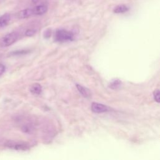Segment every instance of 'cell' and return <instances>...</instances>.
Here are the masks:
<instances>
[{
    "mask_svg": "<svg viewBox=\"0 0 160 160\" xmlns=\"http://www.w3.org/2000/svg\"><path fill=\"white\" fill-rule=\"evenodd\" d=\"M129 10V8L127 7V6L125 4H121L117 6L116 8L113 10V12L114 13L116 14H120V13H124L127 12Z\"/></svg>",
    "mask_w": 160,
    "mask_h": 160,
    "instance_id": "30bf717a",
    "label": "cell"
},
{
    "mask_svg": "<svg viewBox=\"0 0 160 160\" xmlns=\"http://www.w3.org/2000/svg\"><path fill=\"white\" fill-rule=\"evenodd\" d=\"M11 19L9 14H5L0 17V29L7 26Z\"/></svg>",
    "mask_w": 160,
    "mask_h": 160,
    "instance_id": "ba28073f",
    "label": "cell"
},
{
    "mask_svg": "<svg viewBox=\"0 0 160 160\" xmlns=\"http://www.w3.org/2000/svg\"><path fill=\"white\" fill-rule=\"evenodd\" d=\"M33 15V10L28 8L18 12L17 16L18 18H20V19H25V18H28L31 16H32Z\"/></svg>",
    "mask_w": 160,
    "mask_h": 160,
    "instance_id": "5b68a950",
    "label": "cell"
},
{
    "mask_svg": "<svg viewBox=\"0 0 160 160\" xmlns=\"http://www.w3.org/2000/svg\"><path fill=\"white\" fill-rule=\"evenodd\" d=\"M92 112L95 113H103L107 112L109 111L108 107L104 104L98 103H93L91 104V106Z\"/></svg>",
    "mask_w": 160,
    "mask_h": 160,
    "instance_id": "3957f363",
    "label": "cell"
},
{
    "mask_svg": "<svg viewBox=\"0 0 160 160\" xmlns=\"http://www.w3.org/2000/svg\"><path fill=\"white\" fill-rule=\"evenodd\" d=\"M159 90H156L154 91V99L157 102L159 103L160 102V97H159Z\"/></svg>",
    "mask_w": 160,
    "mask_h": 160,
    "instance_id": "7c38bea8",
    "label": "cell"
},
{
    "mask_svg": "<svg viewBox=\"0 0 160 160\" xmlns=\"http://www.w3.org/2000/svg\"><path fill=\"white\" fill-rule=\"evenodd\" d=\"M33 10V15H42L46 13L48 11V7L45 5H38L36 6Z\"/></svg>",
    "mask_w": 160,
    "mask_h": 160,
    "instance_id": "8992f818",
    "label": "cell"
},
{
    "mask_svg": "<svg viewBox=\"0 0 160 160\" xmlns=\"http://www.w3.org/2000/svg\"><path fill=\"white\" fill-rule=\"evenodd\" d=\"M76 88H77L78 91L79 92V93L81 94L83 97L89 98L91 96V92H90V90H88V88H85V87H83V86L78 84H76Z\"/></svg>",
    "mask_w": 160,
    "mask_h": 160,
    "instance_id": "52a82bcc",
    "label": "cell"
},
{
    "mask_svg": "<svg viewBox=\"0 0 160 160\" xmlns=\"http://www.w3.org/2000/svg\"><path fill=\"white\" fill-rule=\"evenodd\" d=\"M29 91L32 94L38 95L41 94V91H42L41 86L38 83L33 84L31 86V87L29 88Z\"/></svg>",
    "mask_w": 160,
    "mask_h": 160,
    "instance_id": "9c48e42d",
    "label": "cell"
},
{
    "mask_svg": "<svg viewBox=\"0 0 160 160\" xmlns=\"http://www.w3.org/2000/svg\"><path fill=\"white\" fill-rule=\"evenodd\" d=\"M7 147L11 149H14L16 151H26L28 150V146L25 143H16L12 142V141H9L6 145Z\"/></svg>",
    "mask_w": 160,
    "mask_h": 160,
    "instance_id": "277c9868",
    "label": "cell"
},
{
    "mask_svg": "<svg viewBox=\"0 0 160 160\" xmlns=\"http://www.w3.org/2000/svg\"><path fill=\"white\" fill-rule=\"evenodd\" d=\"M121 85V82L120 80L115 79L114 81H113L109 84V88H111L113 90H116L118 89Z\"/></svg>",
    "mask_w": 160,
    "mask_h": 160,
    "instance_id": "8fae6325",
    "label": "cell"
},
{
    "mask_svg": "<svg viewBox=\"0 0 160 160\" xmlns=\"http://www.w3.org/2000/svg\"><path fill=\"white\" fill-rule=\"evenodd\" d=\"M5 70H6L5 66L3 64L0 63V76H1V75H3V74L5 71Z\"/></svg>",
    "mask_w": 160,
    "mask_h": 160,
    "instance_id": "5bb4252c",
    "label": "cell"
},
{
    "mask_svg": "<svg viewBox=\"0 0 160 160\" xmlns=\"http://www.w3.org/2000/svg\"><path fill=\"white\" fill-rule=\"evenodd\" d=\"M18 35L16 32H12L5 35L0 41V45L3 47H8L11 45H13L14 43L18 40Z\"/></svg>",
    "mask_w": 160,
    "mask_h": 160,
    "instance_id": "7a4b0ae2",
    "label": "cell"
},
{
    "mask_svg": "<svg viewBox=\"0 0 160 160\" xmlns=\"http://www.w3.org/2000/svg\"><path fill=\"white\" fill-rule=\"evenodd\" d=\"M36 33V31L34 29H28L25 32V35L27 36H32Z\"/></svg>",
    "mask_w": 160,
    "mask_h": 160,
    "instance_id": "4fadbf2b",
    "label": "cell"
},
{
    "mask_svg": "<svg viewBox=\"0 0 160 160\" xmlns=\"http://www.w3.org/2000/svg\"><path fill=\"white\" fill-rule=\"evenodd\" d=\"M55 39L59 42L73 41L74 39V34L65 29H58L55 33Z\"/></svg>",
    "mask_w": 160,
    "mask_h": 160,
    "instance_id": "6da1fadb",
    "label": "cell"
}]
</instances>
